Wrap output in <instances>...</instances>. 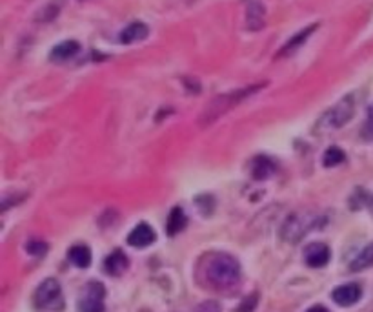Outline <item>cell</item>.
I'll return each instance as SVG.
<instances>
[{
	"label": "cell",
	"instance_id": "23",
	"mask_svg": "<svg viewBox=\"0 0 373 312\" xmlns=\"http://www.w3.org/2000/svg\"><path fill=\"white\" fill-rule=\"evenodd\" d=\"M195 312H221V305H219L217 302H212V299H210V302L200 303V305L195 309Z\"/></svg>",
	"mask_w": 373,
	"mask_h": 312
},
{
	"label": "cell",
	"instance_id": "18",
	"mask_svg": "<svg viewBox=\"0 0 373 312\" xmlns=\"http://www.w3.org/2000/svg\"><path fill=\"white\" fill-rule=\"evenodd\" d=\"M248 26L258 29L264 26V8L261 4H251L248 10Z\"/></svg>",
	"mask_w": 373,
	"mask_h": 312
},
{
	"label": "cell",
	"instance_id": "14",
	"mask_svg": "<svg viewBox=\"0 0 373 312\" xmlns=\"http://www.w3.org/2000/svg\"><path fill=\"white\" fill-rule=\"evenodd\" d=\"M186 225H188V218H186L184 210L180 208V206H175V208L170 212V215H168V234H170V236H177V234L186 229Z\"/></svg>",
	"mask_w": 373,
	"mask_h": 312
},
{
	"label": "cell",
	"instance_id": "24",
	"mask_svg": "<svg viewBox=\"0 0 373 312\" xmlns=\"http://www.w3.org/2000/svg\"><path fill=\"white\" fill-rule=\"evenodd\" d=\"M306 312H330L326 307H323V305H315V307H312L309 311Z\"/></svg>",
	"mask_w": 373,
	"mask_h": 312
},
{
	"label": "cell",
	"instance_id": "15",
	"mask_svg": "<svg viewBox=\"0 0 373 312\" xmlns=\"http://www.w3.org/2000/svg\"><path fill=\"white\" fill-rule=\"evenodd\" d=\"M275 172V163H273L270 157H255L254 164H251V176L257 181H263V179H268Z\"/></svg>",
	"mask_w": 373,
	"mask_h": 312
},
{
	"label": "cell",
	"instance_id": "9",
	"mask_svg": "<svg viewBox=\"0 0 373 312\" xmlns=\"http://www.w3.org/2000/svg\"><path fill=\"white\" fill-rule=\"evenodd\" d=\"M305 260L312 269H321L330 261V248L324 243H309L305 250Z\"/></svg>",
	"mask_w": 373,
	"mask_h": 312
},
{
	"label": "cell",
	"instance_id": "3",
	"mask_svg": "<svg viewBox=\"0 0 373 312\" xmlns=\"http://www.w3.org/2000/svg\"><path fill=\"white\" fill-rule=\"evenodd\" d=\"M321 215L314 214V212H309V210H299V212H295L291 214L290 218L286 219L284 225H282L281 229V238L282 241L286 243H299L300 239L305 238L306 234H309L314 229L321 227Z\"/></svg>",
	"mask_w": 373,
	"mask_h": 312
},
{
	"label": "cell",
	"instance_id": "11",
	"mask_svg": "<svg viewBox=\"0 0 373 312\" xmlns=\"http://www.w3.org/2000/svg\"><path fill=\"white\" fill-rule=\"evenodd\" d=\"M317 29V24H314V26H308V28H305L302 31H299L297 35H293V37L290 38V41L286 42L284 46H282V50L279 53H277V57H286V55H291L293 52H297L302 44H305L306 41L309 38V35Z\"/></svg>",
	"mask_w": 373,
	"mask_h": 312
},
{
	"label": "cell",
	"instance_id": "10",
	"mask_svg": "<svg viewBox=\"0 0 373 312\" xmlns=\"http://www.w3.org/2000/svg\"><path fill=\"white\" fill-rule=\"evenodd\" d=\"M79 52H80L79 42L77 41H64V42H60V44H57V46L51 50L50 59L51 61H55V62H62V61H68V59H71V57H75Z\"/></svg>",
	"mask_w": 373,
	"mask_h": 312
},
{
	"label": "cell",
	"instance_id": "17",
	"mask_svg": "<svg viewBox=\"0 0 373 312\" xmlns=\"http://www.w3.org/2000/svg\"><path fill=\"white\" fill-rule=\"evenodd\" d=\"M370 267H373V241L370 243V245H366V247L353 257V261L350 263V271L360 272L370 269Z\"/></svg>",
	"mask_w": 373,
	"mask_h": 312
},
{
	"label": "cell",
	"instance_id": "16",
	"mask_svg": "<svg viewBox=\"0 0 373 312\" xmlns=\"http://www.w3.org/2000/svg\"><path fill=\"white\" fill-rule=\"evenodd\" d=\"M68 257L79 269H88L92 265V250L88 247H84V245H75V247L69 248Z\"/></svg>",
	"mask_w": 373,
	"mask_h": 312
},
{
	"label": "cell",
	"instance_id": "22",
	"mask_svg": "<svg viewBox=\"0 0 373 312\" xmlns=\"http://www.w3.org/2000/svg\"><path fill=\"white\" fill-rule=\"evenodd\" d=\"M47 245L42 241H31L28 245V252L29 254H35V256H42V254H46Z\"/></svg>",
	"mask_w": 373,
	"mask_h": 312
},
{
	"label": "cell",
	"instance_id": "7",
	"mask_svg": "<svg viewBox=\"0 0 373 312\" xmlns=\"http://www.w3.org/2000/svg\"><path fill=\"white\" fill-rule=\"evenodd\" d=\"M360 296H363V289L357 283L341 285V287H337L332 292L333 302L337 305H341V307H351V305L359 302Z\"/></svg>",
	"mask_w": 373,
	"mask_h": 312
},
{
	"label": "cell",
	"instance_id": "12",
	"mask_svg": "<svg viewBox=\"0 0 373 312\" xmlns=\"http://www.w3.org/2000/svg\"><path fill=\"white\" fill-rule=\"evenodd\" d=\"M147 33H149V28H147L146 24L142 22H133L126 26L120 33V42L122 44H135V42H140L147 37Z\"/></svg>",
	"mask_w": 373,
	"mask_h": 312
},
{
	"label": "cell",
	"instance_id": "6",
	"mask_svg": "<svg viewBox=\"0 0 373 312\" xmlns=\"http://www.w3.org/2000/svg\"><path fill=\"white\" fill-rule=\"evenodd\" d=\"M104 285L92 281L84 287L82 296L79 299V312H104Z\"/></svg>",
	"mask_w": 373,
	"mask_h": 312
},
{
	"label": "cell",
	"instance_id": "1",
	"mask_svg": "<svg viewBox=\"0 0 373 312\" xmlns=\"http://www.w3.org/2000/svg\"><path fill=\"white\" fill-rule=\"evenodd\" d=\"M206 281L215 289H231L240 281V265L239 261L230 254L219 252L212 254L206 261Z\"/></svg>",
	"mask_w": 373,
	"mask_h": 312
},
{
	"label": "cell",
	"instance_id": "19",
	"mask_svg": "<svg viewBox=\"0 0 373 312\" xmlns=\"http://www.w3.org/2000/svg\"><path fill=\"white\" fill-rule=\"evenodd\" d=\"M342 161H346V154L341 148H339V146H332V148H328L326 154H324V157H323L324 166H328V168L337 166V164H341Z\"/></svg>",
	"mask_w": 373,
	"mask_h": 312
},
{
	"label": "cell",
	"instance_id": "8",
	"mask_svg": "<svg viewBox=\"0 0 373 312\" xmlns=\"http://www.w3.org/2000/svg\"><path fill=\"white\" fill-rule=\"evenodd\" d=\"M155 239H157V234L147 223H138L128 236V243L135 248L149 247L155 243Z\"/></svg>",
	"mask_w": 373,
	"mask_h": 312
},
{
	"label": "cell",
	"instance_id": "5",
	"mask_svg": "<svg viewBox=\"0 0 373 312\" xmlns=\"http://www.w3.org/2000/svg\"><path fill=\"white\" fill-rule=\"evenodd\" d=\"M33 302L41 311H62L64 309V296H62V287L57 280L47 278L42 281L35 290Z\"/></svg>",
	"mask_w": 373,
	"mask_h": 312
},
{
	"label": "cell",
	"instance_id": "4",
	"mask_svg": "<svg viewBox=\"0 0 373 312\" xmlns=\"http://www.w3.org/2000/svg\"><path fill=\"white\" fill-rule=\"evenodd\" d=\"M353 113H355V95H346V97H342L335 106H332L328 112H324V115L321 117L317 122V130L321 132V134H326V132L342 128V126L353 117Z\"/></svg>",
	"mask_w": 373,
	"mask_h": 312
},
{
	"label": "cell",
	"instance_id": "13",
	"mask_svg": "<svg viewBox=\"0 0 373 312\" xmlns=\"http://www.w3.org/2000/svg\"><path fill=\"white\" fill-rule=\"evenodd\" d=\"M128 257H126V254L122 250H115L111 252L110 256L106 257V261H104V269H106L108 274L111 276H119L122 274V272L128 269Z\"/></svg>",
	"mask_w": 373,
	"mask_h": 312
},
{
	"label": "cell",
	"instance_id": "2",
	"mask_svg": "<svg viewBox=\"0 0 373 312\" xmlns=\"http://www.w3.org/2000/svg\"><path fill=\"white\" fill-rule=\"evenodd\" d=\"M264 84H257V86H249V88H240L235 90V92H230V94L219 95V97L212 99L210 104L203 110L200 113V125L207 126L212 125L213 121H217L219 117H222L224 113H228L231 108H235L237 104L242 103L246 97H249L251 94L258 92V90L263 88Z\"/></svg>",
	"mask_w": 373,
	"mask_h": 312
},
{
	"label": "cell",
	"instance_id": "21",
	"mask_svg": "<svg viewBox=\"0 0 373 312\" xmlns=\"http://www.w3.org/2000/svg\"><path fill=\"white\" fill-rule=\"evenodd\" d=\"M257 302H258L257 294H251L249 298H246L244 302L240 303L239 309H237V312H254L255 307H257Z\"/></svg>",
	"mask_w": 373,
	"mask_h": 312
},
{
	"label": "cell",
	"instance_id": "20",
	"mask_svg": "<svg viewBox=\"0 0 373 312\" xmlns=\"http://www.w3.org/2000/svg\"><path fill=\"white\" fill-rule=\"evenodd\" d=\"M360 137L364 141H373V106L368 108V115L364 121L363 128H360Z\"/></svg>",
	"mask_w": 373,
	"mask_h": 312
}]
</instances>
